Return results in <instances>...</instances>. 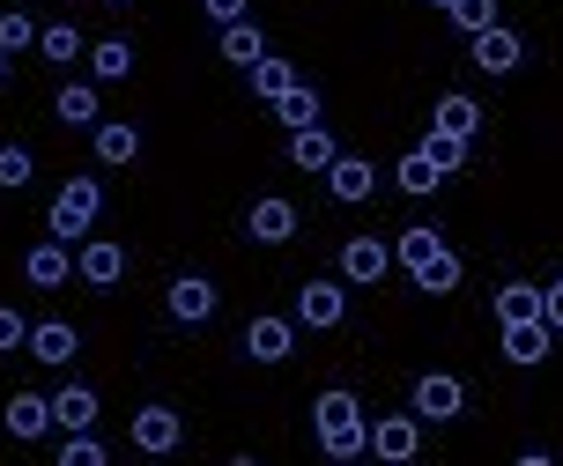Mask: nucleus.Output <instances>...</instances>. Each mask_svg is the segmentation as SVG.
I'll return each instance as SVG.
<instances>
[{"label": "nucleus", "mask_w": 563, "mask_h": 466, "mask_svg": "<svg viewBox=\"0 0 563 466\" xmlns=\"http://www.w3.org/2000/svg\"><path fill=\"white\" fill-rule=\"evenodd\" d=\"M311 430H319V452H327V459H364L371 452V414H364V400L341 392V385L311 400Z\"/></svg>", "instance_id": "obj_1"}, {"label": "nucleus", "mask_w": 563, "mask_h": 466, "mask_svg": "<svg viewBox=\"0 0 563 466\" xmlns=\"http://www.w3.org/2000/svg\"><path fill=\"white\" fill-rule=\"evenodd\" d=\"M394 252H400V267L416 275V289H422V297H452V289H460V275H467V267H460V252H452L445 237L430 230V222L400 230V237H394Z\"/></svg>", "instance_id": "obj_2"}, {"label": "nucleus", "mask_w": 563, "mask_h": 466, "mask_svg": "<svg viewBox=\"0 0 563 466\" xmlns=\"http://www.w3.org/2000/svg\"><path fill=\"white\" fill-rule=\"evenodd\" d=\"M97 208H104V186H97V178H67V186L53 192V215H45V230L75 245V237H89V222H97Z\"/></svg>", "instance_id": "obj_3"}, {"label": "nucleus", "mask_w": 563, "mask_h": 466, "mask_svg": "<svg viewBox=\"0 0 563 466\" xmlns=\"http://www.w3.org/2000/svg\"><path fill=\"white\" fill-rule=\"evenodd\" d=\"M416 452H422V414H378V422H371V459L408 466Z\"/></svg>", "instance_id": "obj_4"}, {"label": "nucleus", "mask_w": 563, "mask_h": 466, "mask_svg": "<svg viewBox=\"0 0 563 466\" xmlns=\"http://www.w3.org/2000/svg\"><path fill=\"white\" fill-rule=\"evenodd\" d=\"M349 319V281H305L297 289V326H311V333H327V326H341Z\"/></svg>", "instance_id": "obj_5"}, {"label": "nucleus", "mask_w": 563, "mask_h": 466, "mask_svg": "<svg viewBox=\"0 0 563 466\" xmlns=\"http://www.w3.org/2000/svg\"><path fill=\"white\" fill-rule=\"evenodd\" d=\"M460 408H467V385L452 378V370H422L416 378V414L422 422H452Z\"/></svg>", "instance_id": "obj_6"}, {"label": "nucleus", "mask_w": 563, "mask_h": 466, "mask_svg": "<svg viewBox=\"0 0 563 466\" xmlns=\"http://www.w3.org/2000/svg\"><path fill=\"white\" fill-rule=\"evenodd\" d=\"M245 237H253V245H289V237H297V208H289L282 192L253 200V208H245Z\"/></svg>", "instance_id": "obj_7"}, {"label": "nucleus", "mask_w": 563, "mask_h": 466, "mask_svg": "<svg viewBox=\"0 0 563 466\" xmlns=\"http://www.w3.org/2000/svg\"><path fill=\"white\" fill-rule=\"evenodd\" d=\"M289 348H297V319L260 311L253 326H245V356H253V363H289Z\"/></svg>", "instance_id": "obj_8"}, {"label": "nucleus", "mask_w": 563, "mask_h": 466, "mask_svg": "<svg viewBox=\"0 0 563 466\" xmlns=\"http://www.w3.org/2000/svg\"><path fill=\"white\" fill-rule=\"evenodd\" d=\"M386 267H394V252L378 245V237H349L341 245V281H356V289H378Z\"/></svg>", "instance_id": "obj_9"}, {"label": "nucleus", "mask_w": 563, "mask_h": 466, "mask_svg": "<svg viewBox=\"0 0 563 466\" xmlns=\"http://www.w3.org/2000/svg\"><path fill=\"white\" fill-rule=\"evenodd\" d=\"M519 59H527V37H519L511 23H497V30L475 37V67L482 75H519Z\"/></svg>", "instance_id": "obj_10"}, {"label": "nucleus", "mask_w": 563, "mask_h": 466, "mask_svg": "<svg viewBox=\"0 0 563 466\" xmlns=\"http://www.w3.org/2000/svg\"><path fill=\"white\" fill-rule=\"evenodd\" d=\"M23 275H30V289H59V281L75 275V245H67V237H53V230H45V245H30Z\"/></svg>", "instance_id": "obj_11"}, {"label": "nucleus", "mask_w": 563, "mask_h": 466, "mask_svg": "<svg viewBox=\"0 0 563 466\" xmlns=\"http://www.w3.org/2000/svg\"><path fill=\"white\" fill-rule=\"evenodd\" d=\"M89 148H97L104 170H119V164L141 156V126H126V119H97V126H89Z\"/></svg>", "instance_id": "obj_12"}, {"label": "nucleus", "mask_w": 563, "mask_h": 466, "mask_svg": "<svg viewBox=\"0 0 563 466\" xmlns=\"http://www.w3.org/2000/svg\"><path fill=\"white\" fill-rule=\"evenodd\" d=\"M75 267H82L89 289H112V281L126 275V245H119V237H89V245L75 252Z\"/></svg>", "instance_id": "obj_13"}, {"label": "nucleus", "mask_w": 563, "mask_h": 466, "mask_svg": "<svg viewBox=\"0 0 563 466\" xmlns=\"http://www.w3.org/2000/svg\"><path fill=\"white\" fill-rule=\"evenodd\" d=\"M327 192H334L341 208L371 200V192H378V170H371V156H334V170H327Z\"/></svg>", "instance_id": "obj_14"}, {"label": "nucleus", "mask_w": 563, "mask_h": 466, "mask_svg": "<svg viewBox=\"0 0 563 466\" xmlns=\"http://www.w3.org/2000/svg\"><path fill=\"white\" fill-rule=\"evenodd\" d=\"M334 134H327V119H319V126H297V134H289V164L297 170H311V178H327V170H334Z\"/></svg>", "instance_id": "obj_15"}, {"label": "nucleus", "mask_w": 563, "mask_h": 466, "mask_svg": "<svg viewBox=\"0 0 563 466\" xmlns=\"http://www.w3.org/2000/svg\"><path fill=\"white\" fill-rule=\"evenodd\" d=\"M178 437H186V422H178L170 408H141L134 414V452H156V459H164V452H178Z\"/></svg>", "instance_id": "obj_16"}, {"label": "nucleus", "mask_w": 563, "mask_h": 466, "mask_svg": "<svg viewBox=\"0 0 563 466\" xmlns=\"http://www.w3.org/2000/svg\"><path fill=\"white\" fill-rule=\"evenodd\" d=\"M549 319H511L505 326V363H519V370H534L541 356H549Z\"/></svg>", "instance_id": "obj_17"}, {"label": "nucleus", "mask_w": 563, "mask_h": 466, "mask_svg": "<svg viewBox=\"0 0 563 466\" xmlns=\"http://www.w3.org/2000/svg\"><path fill=\"white\" fill-rule=\"evenodd\" d=\"M170 319H178V326H200V319H216V281L178 275V281H170Z\"/></svg>", "instance_id": "obj_18"}, {"label": "nucleus", "mask_w": 563, "mask_h": 466, "mask_svg": "<svg viewBox=\"0 0 563 466\" xmlns=\"http://www.w3.org/2000/svg\"><path fill=\"white\" fill-rule=\"evenodd\" d=\"M216 53H223L230 67H260V59H267V37H260V23L245 15V23H223V30H216Z\"/></svg>", "instance_id": "obj_19"}, {"label": "nucleus", "mask_w": 563, "mask_h": 466, "mask_svg": "<svg viewBox=\"0 0 563 466\" xmlns=\"http://www.w3.org/2000/svg\"><path fill=\"white\" fill-rule=\"evenodd\" d=\"M45 422H53V400H45V392H15V400H8V437L15 444L45 437Z\"/></svg>", "instance_id": "obj_20"}, {"label": "nucleus", "mask_w": 563, "mask_h": 466, "mask_svg": "<svg viewBox=\"0 0 563 466\" xmlns=\"http://www.w3.org/2000/svg\"><path fill=\"white\" fill-rule=\"evenodd\" d=\"M430 126H445V134L475 141V134H482V104H475V97H460V89H452V97H438V104H430Z\"/></svg>", "instance_id": "obj_21"}, {"label": "nucleus", "mask_w": 563, "mask_h": 466, "mask_svg": "<svg viewBox=\"0 0 563 466\" xmlns=\"http://www.w3.org/2000/svg\"><path fill=\"white\" fill-rule=\"evenodd\" d=\"M53 422L59 430H97V392H89V385H59L53 392Z\"/></svg>", "instance_id": "obj_22"}, {"label": "nucleus", "mask_w": 563, "mask_h": 466, "mask_svg": "<svg viewBox=\"0 0 563 466\" xmlns=\"http://www.w3.org/2000/svg\"><path fill=\"white\" fill-rule=\"evenodd\" d=\"M75 348H82V341H75V326H67V319L30 326V356H37V363H75Z\"/></svg>", "instance_id": "obj_23"}, {"label": "nucleus", "mask_w": 563, "mask_h": 466, "mask_svg": "<svg viewBox=\"0 0 563 466\" xmlns=\"http://www.w3.org/2000/svg\"><path fill=\"white\" fill-rule=\"evenodd\" d=\"M89 75H97V82H126V75H134V45H126V37H97V45H89Z\"/></svg>", "instance_id": "obj_24"}, {"label": "nucleus", "mask_w": 563, "mask_h": 466, "mask_svg": "<svg viewBox=\"0 0 563 466\" xmlns=\"http://www.w3.org/2000/svg\"><path fill=\"white\" fill-rule=\"evenodd\" d=\"M53 111L67 119V126H97V119H104V104H97V82H67V89L53 97Z\"/></svg>", "instance_id": "obj_25"}, {"label": "nucleus", "mask_w": 563, "mask_h": 466, "mask_svg": "<svg viewBox=\"0 0 563 466\" xmlns=\"http://www.w3.org/2000/svg\"><path fill=\"white\" fill-rule=\"evenodd\" d=\"M275 119L289 126V134H297V126H319V89H311V82H297L289 97H275Z\"/></svg>", "instance_id": "obj_26"}, {"label": "nucleus", "mask_w": 563, "mask_h": 466, "mask_svg": "<svg viewBox=\"0 0 563 466\" xmlns=\"http://www.w3.org/2000/svg\"><path fill=\"white\" fill-rule=\"evenodd\" d=\"M394 186H400V192H416V200H422V192H438V186H445V170H438V164H430V156L416 148V156H400Z\"/></svg>", "instance_id": "obj_27"}, {"label": "nucleus", "mask_w": 563, "mask_h": 466, "mask_svg": "<svg viewBox=\"0 0 563 466\" xmlns=\"http://www.w3.org/2000/svg\"><path fill=\"white\" fill-rule=\"evenodd\" d=\"M37 53L59 59V67H75V59H82V30H75V23H45V30H37Z\"/></svg>", "instance_id": "obj_28"}, {"label": "nucleus", "mask_w": 563, "mask_h": 466, "mask_svg": "<svg viewBox=\"0 0 563 466\" xmlns=\"http://www.w3.org/2000/svg\"><path fill=\"white\" fill-rule=\"evenodd\" d=\"M497 319H541V289L534 281H505V289H497Z\"/></svg>", "instance_id": "obj_29"}, {"label": "nucleus", "mask_w": 563, "mask_h": 466, "mask_svg": "<svg viewBox=\"0 0 563 466\" xmlns=\"http://www.w3.org/2000/svg\"><path fill=\"white\" fill-rule=\"evenodd\" d=\"M445 15H452V30H467V37H482V30L505 23V15H497V0H452Z\"/></svg>", "instance_id": "obj_30"}, {"label": "nucleus", "mask_w": 563, "mask_h": 466, "mask_svg": "<svg viewBox=\"0 0 563 466\" xmlns=\"http://www.w3.org/2000/svg\"><path fill=\"white\" fill-rule=\"evenodd\" d=\"M305 82V75H297V67H289V59H260L253 67V89L260 97H267V104H275V97H289V89Z\"/></svg>", "instance_id": "obj_31"}, {"label": "nucleus", "mask_w": 563, "mask_h": 466, "mask_svg": "<svg viewBox=\"0 0 563 466\" xmlns=\"http://www.w3.org/2000/svg\"><path fill=\"white\" fill-rule=\"evenodd\" d=\"M422 156H430V164H438V170L452 178V170L467 164V141H460V134H445V126H430V134H422Z\"/></svg>", "instance_id": "obj_32"}, {"label": "nucleus", "mask_w": 563, "mask_h": 466, "mask_svg": "<svg viewBox=\"0 0 563 466\" xmlns=\"http://www.w3.org/2000/svg\"><path fill=\"white\" fill-rule=\"evenodd\" d=\"M30 170H37V156H30L23 141H0V186L23 192V186H30Z\"/></svg>", "instance_id": "obj_33"}, {"label": "nucleus", "mask_w": 563, "mask_h": 466, "mask_svg": "<svg viewBox=\"0 0 563 466\" xmlns=\"http://www.w3.org/2000/svg\"><path fill=\"white\" fill-rule=\"evenodd\" d=\"M30 45H37V23H30L23 0H15V8L0 15V53H30Z\"/></svg>", "instance_id": "obj_34"}, {"label": "nucleus", "mask_w": 563, "mask_h": 466, "mask_svg": "<svg viewBox=\"0 0 563 466\" xmlns=\"http://www.w3.org/2000/svg\"><path fill=\"white\" fill-rule=\"evenodd\" d=\"M104 459H112V452L89 437V430H67V444H59V466H104Z\"/></svg>", "instance_id": "obj_35"}, {"label": "nucleus", "mask_w": 563, "mask_h": 466, "mask_svg": "<svg viewBox=\"0 0 563 466\" xmlns=\"http://www.w3.org/2000/svg\"><path fill=\"white\" fill-rule=\"evenodd\" d=\"M15 348H30V319L15 303H0V356H15Z\"/></svg>", "instance_id": "obj_36"}, {"label": "nucleus", "mask_w": 563, "mask_h": 466, "mask_svg": "<svg viewBox=\"0 0 563 466\" xmlns=\"http://www.w3.org/2000/svg\"><path fill=\"white\" fill-rule=\"evenodd\" d=\"M200 8H208V23L223 30V23H245V15H253V0H200Z\"/></svg>", "instance_id": "obj_37"}, {"label": "nucleus", "mask_w": 563, "mask_h": 466, "mask_svg": "<svg viewBox=\"0 0 563 466\" xmlns=\"http://www.w3.org/2000/svg\"><path fill=\"white\" fill-rule=\"evenodd\" d=\"M541 319L563 333V281H556V289H541Z\"/></svg>", "instance_id": "obj_38"}, {"label": "nucleus", "mask_w": 563, "mask_h": 466, "mask_svg": "<svg viewBox=\"0 0 563 466\" xmlns=\"http://www.w3.org/2000/svg\"><path fill=\"white\" fill-rule=\"evenodd\" d=\"M8 59H15V53H0V82H8Z\"/></svg>", "instance_id": "obj_39"}, {"label": "nucleus", "mask_w": 563, "mask_h": 466, "mask_svg": "<svg viewBox=\"0 0 563 466\" xmlns=\"http://www.w3.org/2000/svg\"><path fill=\"white\" fill-rule=\"evenodd\" d=\"M112 8H134V0H112Z\"/></svg>", "instance_id": "obj_40"}, {"label": "nucleus", "mask_w": 563, "mask_h": 466, "mask_svg": "<svg viewBox=\"0 0 563 466\" xmlns=\"http://www.w3.org/2000/svg\"><path fill=\"white\" fill-rule=\"evenodd\" d=\"M430 8H452V0H430Z\"/></svg>", "instance_id": "obj_41"}]
</instances>
